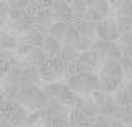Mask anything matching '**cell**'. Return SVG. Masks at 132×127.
Returning <instances> with one entry per match:
<instances>
[{"label": "cell", "instance_id": "obj_1", "mask_svg": "<svg viewBox=\"0 0 132 127\" xmlns=\"http://www.w3.org/2000/svg\"><path fill=\"white\" fill-rule=\"evenodd\" d=\"M43 40H45V35L35 28V30L30 31L28 35H25V36L20 38V45H18V48H16V55H18L20 58H27L30 53L36 51V50H41Z\"/></svg>", "mask_w": 132, "mask_h": 127}, {"label": "cell", "instance_id": "obj_2", "mask_svg": "<svg viewBox=\"0 0 132 127\" xmlns=\"http://www.w3.org/2000/svg\"><path fill=\"white\" fill-rule=\"evenodd\" d=\"M96 35L99 40L104 41H117L121 38V31L117 28L116 18H104L102 22H99L96 27Z\"/></svg>", "mask_w": 132, "mask_h": 127}, {"label": "cell", "instance_id": "obj_3", "mask_svg": "<svg viewBox=\"0 0 132 127\" xmlns=\"http://www.w3.org/2000/svg\"><path fill=\"white\" fill-rule=\"evenodd\" d=\"M41 83V76H40V68L36 66H25L23 68V76L20 81V88L27 89V88H40Z\"/></svg>", "mask_w": 132, "mask_h": 127}, {"label": "cell", "instance_id": "obj_4", "mask_svg": "<svg viewBox=\"0 0 132 127\" xmlns=\"http://www.w3.org/2000/svg\"><path fill=\"white\" fill-rule=\"evenodd\" d=\"M71 2H53V13H55V20L61 23H74V17L71 12Z\"/></svg>", "mask_w": 132, "mask_h": 127}, {"label": "cell", "instance_id": "obj_5", "mask_svg": "<svg viewBox=\"0 0 132 127\" xmlns=\"http://www.w3.org/2000/svg\"><path fill=\"white\" fill-rule=\"evenodd\" d=\"M74 27H76L78 33H79L81 38L84 40H97L96 38V27L97 23H91V22H86V20H74Z\"/></svg>", "mask_w": 132, "mask_h": 127}, {"label": "cell", "instance_id": "obj_6", "mask_svg": "<svg viewBox=\"0 0 132 127\" xmlns=\"http://www.w3.org/2000/svg\"><path fill=\"white\" fill-rule=\"evenodd\" d=\"M40 91H41V88H27V89H20L18 96H16V101H18L22 106H25V107L30 111L31 106H33V101H35V97L38 96Z\"/></svg>", "mask_w": 132, "mask_h": 127}, {"label": "cell", "instance_id": "obj_7", "mask_svg": "<svg viewBox=\"0 0 132 127\" xmlns=\"http://www.w3.org/2000/svg\"><path fill=\"white\" fill-rule=\"evenodd\" d=\"M18 45H20V40L15 31H2V35H0V50L16 51Z\"/></svg>", "mask_w": 132, "mask_h": 127}, {"label": "cell", "instance_id": "obj_8", "mask_svg": "<svg viewBox=\"0 0 132 127\" xmlns=\"http://www.w3.org/2000/svg\"><path fill=\"white\" fill-rule=\"evenodd\" d=\"M61 48H63V43H61V41H58V40H55L53 36H50V35L45 36L41 50L46 53L48 58H55V56H58L60 51H61Z\"/></svg>", "mask_w": 132, "mask_h": 127}, {"label": "cell", "instance_id": "obj_9", "mask_svg": "<svg viewBox=\"0 0 132 127\" xmlns=\"http://www.w3.org/2000/svg\"><path fill=\"white\" fill-rule=\"evenodd\" d=\"M66 86H68L69 91H73L74 94L78 96H82L84 94V76H79V74H73V76H68L66 78Z\"/></svg>", "mask_w": 132, "mask_h": 127}, {"label": "cell", "instance_id": "obj_10", "mask_svg": "<svg viewBox=\"0 0 132 127\" xmlns=\"http://www.w3.org/2000/svg\"><path fill=\"white\" fill-rule=\"evenodd\" d=\"M74 109H79L89 121H93V119H96L99 116V106L91 97H84V102H82L79 107H74Z\"/></svg>", "mask_w": 132, "mask_h": 127}, {"label": "cell", "instance_id": "obj_11", "mask_svg": "<svg viewBox=\"0 0 132 127\" xmlns=\"http://www.w3.org/2000/svg\"><path fill=\"white\" fill-rule=\"evenodd\" d=\"M25 61H27V66L41 68V66H45V64H48V56L43 50H36V51L30 53V55L25 58Z\"/></svg>", "mask_w": 132, "mask_h": 127}, {"label": "cell", "instance_id": "obj_12", "mask_svg": "<svg viewBox=\"0 0 132 127\" xmlns=\"http://www.w3.org/2000/svg\"><path fill=\"white\" fill-rule=\"evenodd\" d=\"M71 25H73V23L55 22V23L51 25V28H50L48 35H50V36H53L55 40H58V41L63 43V40H64V36H66V33H68V30H69V27H71Z\"/></svg>", "mask_w": 132, "mask_h": 127}, {"label": "cell", "instance_id": "obj_13", "mask_svg": "<svg viewBox=\"0 0 132 127\" xmlns=\"http://www.w3.org/2000/svg\"><path fill=\"white\" fill-rule=\"evenodd\" d=\"M84 94L86 96H93L94 92L101 91V76L99 74H91L84 78Z\"/></svg>", "mask_w": 132, "mask_h": 127}, {"label": "cell", "instance_id": "obj_14", "mask_svg": "<svg viewBox=\"0 0 132 127\" xmlns=\"http://www.w3.org/2000/svg\"><path fill=\"white\" fill-rule=\"evenodd\" d=\"M117 109H119V104L116 102V99L112 97V94H111V96L107 97L106 104L99 107V116H102V117H109V119H114L116 112H117Z\"/></svg>", "mask_w": 132, "mask_h": 127}, {"label": "cell", "instance_id": "obj_15", "mask_svg": "<svg viewBox=\"0 0 132 127\" xmlns=\"http://www.w3.org/2000/svg\"><path fill=\"white\" fill-rule=\"evenodd\" d=\"M43 91L48 94L50 97H60L64 91H68V86L63 81H56V83H51V84H45L43 86Z\"/></svg>", "mask_w": 132, "mask_h": 127}, {"label": "cell", "instance_id": "obj_16", "mask_svg": "<svg viewBox=\"0 0 132 127\" xmlns=\"http://www.w3.org/2000/svg\"><path fill=\"white\" fill-rule=\"evenodd\" d=\"M45 112L50 114V116H58V114H64V112H69V107H66V106L61 102L60 99H56V97H51L46 106V109H45Z\"/></svg>", "mask_w": 132, "mask_h": 127}, {"label": "cell", "instance_id": "obj_17", "mask_svg": "<svg viewBox=\"0 0 132 127\" xmlns=\"http://www.w3.org/2000/svg\"><path fill=\"white\" fill-rule=\"evenodd\" d=\"M58 56H60V58L63 60V61H66V63H74V61L79 60L81 51L78 50L76 46H63Z\"/></svg>", "mask_w": 132, "mask_h": 127}, {"label": "cell", "instance_id": "obj_18", "mask_svg": "<svg viewBox=\"0 0 132 127\" xmlns=\"http://www.w3.org/2000/svg\"><path fill=\"white\" fill-rule=\"evenodd\" d=\"M82 124H91V121L81 112L79 109H74V107L69 109V125L78 127V125H82Z\"/></svg>", "mask_w": 132, "mask_h": 127}, {"label": "cell", "instance_id": "obj_19", "mask_svg": "<svg viewBox=\"0 0 132 127\" xmlns=\"http://www.w3.org/2000/svg\"><path fill=\"white\" fill-rule=\"evenodd\" d=\"M116 9V18L117 17H130L132 18V2H111Z\"/></svg>", "mask_w": 132, "mask_h": 127}, {"label": "cell", "instance_id": "obj_20", "mask_svg": "<svg viewBox=\"0 0 132 127\" xmlns=\"http://www.w3.org/2000/svg\"><path fill=\"white\" fill-rule=\"evenodd\" d=\"M40 76H41V81L45 84H51V83H56V81H61L60 76L53 71L50 64H45V66L40 68Z\"/></svg>", "mask_w": 132, "mask_h": 127}, {"label": "cell", "instance_id": "obj_21", "mask_svg": "<svg viewBox=\"0 0 132 127\" xmlns=\"http://www.w3.org/2000/svg\"><path fill=\"white\" fill-rule=\"evenodd\" d=\"M69 5H71V12H73L74 20L84 18L86 12H88V5H86V2H82V0H74V2L69 3Z\"/></svg>", "mask_w": 132, "mask_h": 127}, {"label": "cell", "instance_id": "obj_22", "mask_svg": "<svg viewBox=\"0 0 132 127\" xmlns=\"http://www.w3.org/2000/svg\"><path fill=\"white\" fill-rule=\"evenodd\" d=\"M79 40H81V36H79L76 27H74V23H73V25L69 27L68 33H66V36H64V40H63V46H76V43L79 41Z\"/></svg>", "mask_w": 132, "mask_h": 127}, {"label": "cell", "instance_id": "obj_23", "mask_svg": "<svg viewBox=\"0 0 132 127\" xmlns=\"http://www.w3.org/2000/svg\"><path fill=\"white\" fill-rule=\"evenodd\" d=\"M111 43L112 41H104V40H96V41L93 43V50L94 53H97L99 56H101V60L104 61V58H106V53H107V50H109V46H111Z\"/></svg>", "mask_w": 132, "mask_h": 127}, {"label": "cell", "instance_id": "obj_24", "mask_svg": "<svg viewBox=\"0 0 132 127\" xmlns=\"http://www.w3.org/2000/svg\"><path fill=\"white\" fill-rule=\"evenodd\" d=\"M116 22H117V28L121 31V35H126V33L132 31V18L130 17H117Z\"/></svg>", "mask_w": 132, "mask_h": 127}, {"label": "cell", "instance_id": "obj_25", "mask_svg": "<svg viewBox=\"0 0 132 127\" xmlns=\"http://www.w3.org/2000/svg\"><path fill=\"white\" fill-rule=\"evenodd\" d=\"M91 9H96L97 13L104 18H109V12H111V2H104V0H96L94 2V7Z\"/></svg>", "mask_w": 132, "mask_h": 127}, {"label": "cell", "instance_id": "obj_26", "mask_svg": "<svg viewBox=\"0 0 132 127\" xmlns=\"http://www.w3.org/2000/svg\"><path fill=\"white\" fill-rule=\"evenodd\" d=\"M122 69H124V79L132 81V58H122Z\"/></svg>", "mask_w": 132, "mask_h": 127}, {"label": "cell", "instance_id": "obj_27", "mask_svg": "<svg viewBox=\"0 0 132 127\" xmlns=\"http://www.w3.org/2000/svg\"><path fill=\"white\" fill-rule=\"evenodd\" d=\"M114 119H109V117H102V116H97L96 119L91 121V127H111Z\"/></svg>", "mask_w": 132, "mask_h": 127}, {"label": "cell", "instance_id": "obj_28", "mask_svg": "<svg viewBox=\"0 0 132 127\" xmlns=\"http://www.w3.org/2000/svg\"><path fill=\"white\" fill-rule=\"evenodd\" d=\"M111 94H107V92H102V91H97V92H94L93 96H91V99H93L96 104L101 107V106H104L106 104V101H107V97H109Z\"/></svg>", "mask_w": 132, "mask_h": 127}, {"label": "cell", "instance_id": "obj_29", "mask_svg": "<svg viewBox=\"0 0 132 127\" xmlns=\"http://www.w3.org/2000/svg\"><path fill=\"white\" fill-rule=\"evenodd\" d=\"M15 53L16 51H10V50H0V63H10L15 58Z\"/></svg>", "mask_w": 132, "mask_h": 127}, {"label": "cell", "instance_id": "obj_30", "mask_svg": "<svg viewBox=\"0 0 132 127\" xmlns=\"http://www.w3.org/2000/svg\"><path fill=\"white\" fill-rule=\"evenodd\" d=\"M0 127H15V125L12 124L7 117H2V121H0Z\"/></svg>", "mask_w": 132, "mask_h": 127}, {"label": "cell", "instance_id": "obj_31", "mask_svg": "<svg viewBox=\"0 0 132 127\" xmlns=\"http://www.w3.org/2000/svg\"><path fill=\"white\" fill-rule=\"evenodd\" d=\"M111 127H126V125H124V122H122V121H112Z\"/></svg>", "mask_w": 132, "mask_h": 127}, {"label": "cell", "instance_id": "obj_32", "mask_svg": "<svg viewBox=\"0 0 132 127\" xmlns=\"http://www.w3.org/2000/svg\"><path fill=\"white\" fill-rule=\"evenodd\" d=\"M130 33H132V31H130Z\"/></svg>", "mask_w": 132, "mask_h": 127}, {"label": "cell", "instance_id": "obj_33", "mask_svg": "<svg viewBox=\"0 0 132 127\" xmlns=\"http://www.w3.org/2000/svg\"><path fill=\"white\" fill-rule=\"evenodd\" d=\"M130 106H132V104H130Z\"/></svg>", "mask_w": 132, "mask_h": 127}]
</instances>
